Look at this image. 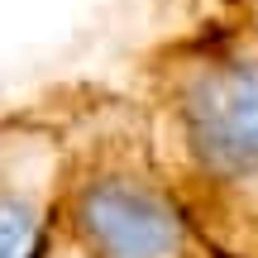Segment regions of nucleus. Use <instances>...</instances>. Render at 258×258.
<instances>
[{"mask_svg":"<svg viewBox=\"0 0 258 258\" xmlns=\"http://www.w3.org/2000/svg\"><path fill=\"white\" fill-rule=\"evenodd\" d=\"M148 153L220 258H258V0H220L144 67Z\"/></svg>","mask_w":258,"mask_h":258,"instance_id":"nucleus-1","label":"nucleus"},{"mask_svg":"<svg viewBox=\"0 0 258 258\" xmlns=\"http://www.w3.org/2000/svg\"><path fill=\"white\" fill-rule=\"evenodd\" d=\"M57 134L62 191L53 220L86 258H220L163 186L134 101H91Z\"/></svg>","mask_w":258,"mask_h":258,"instance_id":"nucleus-2","label":"nucleus"},{"mask_svg":"<svg viewBox=\"0 0 258 258\" xmlns=\"http://www.w3.org/2000/svg\"><path fill=\"white\" fill-rule=\"evenodd\" d=\"M62 191V134L0 120V258H43Z\"/></svg>","mask_w":258,"mask_h":258,"instance_id":"nucleus-3","label":"nucleus"}]
</instances>
